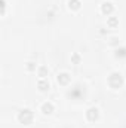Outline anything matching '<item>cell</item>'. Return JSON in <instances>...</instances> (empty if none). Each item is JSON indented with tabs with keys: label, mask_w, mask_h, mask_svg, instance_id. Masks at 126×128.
<instances>
[{
	"label": "cell",
	"mask_w": 126,
	"mask_h": 128,
	"mask_svg": "<svg viewBox=\"0 0 126 128\" xmlns=\"http://www.w3.org/2000/svg\"><path fill=\"white\" fill-rule=\"evenodd\" d=\"M116 57L117 58H125L126 57V48H120L116 51Z\"/></svg>",
	"instance_id": "12"
},
{
	"label": "cell",
	"mask_w": 126,
	"mask_h": 128,
	"mask_svg": "<svg viewBox=\"0 0 126 128\" xmlns=\"http://www.w3.org/2000/svg\"><path fill=\"white\" fill-rule=\"evenodd\" d=\"M82 96H83V91H82L80 86H76V88H73V90L68 92V97H71L73 100H79Z\"/></svg>",
	"instance_id": "5"
},
{
	"label": "cell",
	"mask_w": 126,
	"mask_h": 128,
	"mask_svg": "<svg viewBox=\"0 0 126 128\" xmlns=\"http://www.w3.org/2000/svg\"><path fill=\"white\" fill-rule=\"evenodd\" d=\"M108 85L113 88V90H117V88H120L122 85H123V78L120 76V73H111L110 76H108Z\"/></svg>",
	"instance_id": "1"
},
{
	"label": "cell",
	"mask_w": 126,
	"mask_h": 128,
	"mask_svg": "<svg viewBox=\"0 0 126 128\" xmlns=\"http://www.w3.org/2000/svg\"><path fill=\"white\" fill-rule=\"evenodd\" d=\"M71 60H73V63H74V64H79V63H80V55H79V54H74Z\"/></svg>",
	"instance_id": "13"
},
{
	"label": "cell",
	"mask_w": 126,
	"mask_h": 128,
	"mask_svg": "<svg viewBox=\"0 0 126 128\" xmlns=\"http://www.w3.org/2000/svg\"><path fill=\"white\" fill-rule=\"evenodd\" d=\"M39 76H40L42 79H45V78L48 76V68H46L45 66H42V67L39 68Z\"/></svg>",
	"instance_id": "11"
},
{
	"label": "cell",
	"mask_w": 126,
	"mask_h": 128,
	"mask_svg": "<svg viewBox=\"0 0 126 128\" xmlns=\"http://www.w3.org/2000/svg\"><path fill=\"white\" fill-rule=\"evenodd\" d=\"M107 24H108V27H111V28H114L117 24H119V20L116 18V16H111L108 21H107Z\"/></svg>",
	"instance_id": "10"
},
{
	"label": "cell",
	"mask_w": 126,
	"mask_h": 128,
	"mask_svg": "<svg viewBox=\"0 0 126 128\" xmlns=\"http://www.w3.org/2000/svg\"><path fill=\"white\" fill-rule=\"evenodd\" d=\"M34 68H36V64H34V63H28V64H27V70H30V72H33Z\"/></svg>",
	"instance_id": "14"
},
{
	"label": "cell",
	"mask_w": 126,
	"mask_h": 128,
	"mask_svg": "<svg viewBox=\"0 0 126 128\" xmlns=\"http://www.w3.org/2000/svg\"><path fill=\"white\" fill-rule=\"evenodd\" d=\"M86 118H88V121L95 122V121L99 118V110H98L96 107H91V109L86 112Z\"/></svg>",
	"instance_id": "3"
},
{
	"label": "cell",
	"mask_w": 126,
	"mask_h": 128,
	"mask_svg": "<svg viewBox=\"0 0 126 128\" xmlns=\"http://www.w3.org/2000/svg\"><path fill=\"white\" fill-rule=\"evenodd\" d=\"M70 82V74L68 73H61L58 74V84L60 85H67Z\"/></svg>",
	"instance_id": "6"
},
{
	"label": "cell",
	"mask_w": 126,
	"mask_h": 128,
	"mask_svg": "<svg viewBox=\"0 0 126 128\" xmlns=\"http://www.w3.org/2000/svg\"><path fill=\"white\" fill-rule=\"evenodd\" d=\"M42 112L45 113V115H49V113H52L54 112V104L52 103H43V106H42Z\"/></svg>",
	"instance_id": "8"
},
{
	"label": "cell",
	"mask_w": 126,
	"mask_h": 128,
	"mask_svg": "<svg viewBox=\"0 0 126 128\" xmlns=\"http://www.w3.org/2000/svg\"><path fill=\"white\" fill-rule=\"evenodd\" d=\"M113 10H114L113 3H110V2L102 3V6H101V12H102L104 15H110V14H113Z\"/></svg>",
	"instance_id": "4"
},
{
	"label": "cell",
	"mask_w": 126,
	"mask_h": 128,
	"mask_svg": "<svg viewBox=\"0 0 126 128\" xmlns=\"http://www.w3.org/2000/svg\"><path fill=\"white\" fill-rule=\"evenodd\" d=\"M37 88H39L40 91H43V92H45V91H48V90H49V82H48L46 79H40V80L37 82Z\"/></svg>",
	"instance_id": "7"
},
{
	"label": "cell",
	"mask_w": 126,
	"mask_h": 128,
	"mask_svg": "<svg viewBox=\"0 0 126 128\" xmlns=\"http://www.w3.org/2000/svg\"><path fill=\"white\" fill-rule=\"evenodd\" d=\"M80 0H70L68 2V8L70 9H73V10H77V9H80Z\"/></svg>",
	"instance_id": "9"
},
{
	"label": "cell",
	"mask_w": 126,
	"mask_h": 128,
	"mask_svg": "<svg viewBox=\"0 0 126 128\" xmlns=\"http://www.w3.org/2000/svg\"><path fill=\"white\" fill-rule=\"evenodd\" d=\"M33 118H34V115H33V112L30 110V109H24V110H21V112H19V115H18L19 122H21V124H25V125L31 124Z\"/></svg>",
	"instance_id": "2"
},
{
	"label": "cell",
	"mask_w": 126,
	"mask_h": 128,
	"mask_svg": "<svg viewBox=\"0 0 126 128\" xmlns=\"http://www.w3.org/2000/svg\"><path fill=\"white\" fill-rule=\"evenodd\" d=\"M4 9H6V0H1V15H4Z\"/></svg>",
	"instance_id": "15"
}]
</instances>
